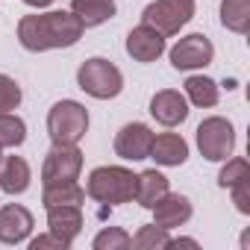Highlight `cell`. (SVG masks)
I'll use <instances>...</instances> for the list:
<instances>
[{
    "mask_svg": "<svg viewBox=\"0 0 250 250\" xmlns=\"http://www.w3.org/2000/svg\"><path fill=\"white\" fill-rule=\"evenodd\" d=\"M85 27L74 12H42V15H24L18 21V42L30 53L74 47L83 39Z\"/></svg>",
    "mask_w": 250,
    "mask_h": 250,
    "instance_id": "cell-1",
    "label": "cell"
},
{
    "mask_svg": "<svg viewBox=\"0 0 250 250\" xmlns=\"http://www.w3.org/2000/svg\"><path fill=\"white\" fill-rule=\"evenodd\" d=\"M85 194L103 206H121L130 203L136 194V174L124 165H100L88 174Z\"/></svg>",
    "mask_w": 250,
    "mask_h": 250,
    "instance_id": "cell-2",
    "label": "cell"
},
{
    "mask_svg": "<svg viewBox=\"0 0 250 250\" xmlns=\"http://www.w3.org/2000/svg\"><path fill=\"white\" fill-rule=\"evenodd\" d=\"M88 133V109L77 100H59L47 112V136L53 145H80Z\"/></svg>",
    "mask_w": 250,
    "mask_h": 250,
    "instance_id": "cell-3",
    "label": "cell"
},
{
    "mask_svg": "<svg viewBox=\"0 0 250 250\" xmlns=\"http://www.w3.org/2000/svg\"><path fill=\"white\" fill-rule=\"evenodd\" d=\"M77 85L94 100H112L124 91V74L109 59H85L77 71Z\"/></svg>",
    "mask_w": 250,
    "mask_h": 250,
    "instance_id": "cell-4",
    "label": "cell"
},
{
    "mask_svg": "<svg viewBox=\"0 0 250 250\" xmlns=\"http://www.w3.org/2000/svg\"><path fill=\"white\" fill-rule=\"evenodd\" d=\"M194 18V0H153L142 12V24L159 30L162 36H177Z\"/></svg>",
    "mask_w": 250,
    "mask_h": 250,
    "instance_id": "cell-5",
    "label": "cell"
},
{
    "mask_svg": "<svg viewBox=\"0 0 250 250\" xmlns=\"http://www.w3.org/2000/svg\"><path fill=\"white\" fill-rule=\"evenodd\" d=\"M197 147L203 153V159L209 162H224L232 156L235 150V130L232 124L221 115L206 118L200 127H197Z\"/></svg>",
    "mask_w": 250,
    "mask_h": 250,
    "instance_id": "cell-6",
    "label": "cell"
},
{
    "mask_svg": "<svg viewBox=\"0 0 250 250\" xmlns=\"http://www.w3.org/2000/svg\"><path fill=\"white\" fill-rule=\"evenodd\" d=\"M83 171V150L77 145H53L42 165V183H71Z\"/></svg>",
    "mask_w": 250,
    "mask_h": 250,
    "instance_id": "cell-7",
    "label": "cell"
},
{
    "mask_svg": "<svg viewBox=\"0 0 250 250\" xmlns=\"http://www.w3.org/2000/svg\"><path fill=\"white\" fill-rule=\"evenodd\" d=\"M212 56H215V47H212L209 36H203V33L183 36V39L171 47V65H174L177 71L206 68V65H212Z\"/></svg>",
    "mask_w": 250,
    "mask_h": 250,
    "instance_id": "cell-8",
    "label": "cell"
},
{
    "mask_svg": "<svg viewBox=\"0 0 250 250\" xmlns=\"http://www.w3.org/2000/svg\"><path fill=\"white\" fill-rule=\"evenodd\" d=\"M150 145H153V130L142 121L133 124H124L115 136V153L121 159H130V162H142L150 156Z\"/></svg>",
    "mask_w": 250,
    "mask_h": 250,
    "instance_id": "cell-9",
    "label": "cell"
},
{
    "mask_svg": "<svg viewBox=\"0 0 250 250\" xmlns=\"http://www.w3.org/2000/svg\"><path fill=\"white\" fill-rule=\"evenodd\" d=\"M33 232V212L21 203H9L0 209V241L3 244H24Z\"/></svg>",
    "mask_w": 250,
    "mask_h": 250,
    "instance_id": "cell-10",
    "label": "cell"
},
{
    "mask_svg": "<svg viewBox=\"0 0 250 250\" xmlns=\"http://www.w3.org/2000/svg\"><path fill=\"white\" fill-rule=\"evenodd\" d=\"M127 53L136 59V62H156L162 53H165V36L147 24H139L136 30H130L127 36Z\"/></svg>",
    "mask_w": 250,
    "mask_h": 250,
    "instance_id": "cell-11",
    "label": "cell"
},
{
    "mask_svg": "<svg viewBox=\"0 0 250 250\" xmlns=\"http://www.w3.org/2000/svg\"><path fill=\"white\" fill-rule=\"evenodd\" d=\"M150 115L162 127H177L188 118V103L177 88H162L150 97Z\"/></svg>",
    "mask_w": 250,
    "mask_h": 250,
    "instance_id": "cell-12",
    "label": "cell"
},
{
    "mask_svg": "<svg viewBox=\"0 0 250 250\" xmlns=\"http://www.w3.org/2000/svg\"><path fill=\"white\" fill-rule=\"evenodd\" d=\"M153 212V224L162 227V229H177L183 227L188 218H191V200L186 194H165L156 200V206L150 209Z\"/></svg>",
    "mask_w": 250,
    "mask_h": 250,
    "instance_id": "cell-13",
    "label": "cell"
},
{
    "mask_svg": "<svg viewBox=\"0 0 250 250\" xmlns=\"http://www.w3.org/2000/svg\"><path fill=\"white\" fill-rule=\"evenodd\" d=\"M83 206H47V232L65 244H74V238L83 232Z\"/></svg>",
    "mask_w": 250,
    "mask_h": 250,
    "instance_id": "cell-14",
    "label": "cell"
},
{
    "mask_svg": "<svg viewBox=\"0 0 250 250\" xmlns=\"http://www.w3.org/2000/svg\"><path fill=\"white\" fill-rule=\"evenodd\" d=\"M147 159H156V165H165V168H180L188 159V145L177 133L153 136V145H150V156Z\"/></svg>",
    "mask_w": 250,
    "mask_h": 250,
    "instance_id": "cell-15",
    "label": "cell"
},
{
    "mask_svg": "<svg viewBox=\"0 0 250 250\" xmlns=\"http://www.w3.org/2000/svg\"><path fill=\"white\" fill-rule=\"evenodd\" d=\"M171 191V186H168V177L162 174V171H156V168H147V171H142V174H136V203L139 206H145V209H153L156 206V200L159 197H165Z\"/></svg>",
    "mask_w": 250,
    "mask_h": 250,
    "instance_id": "cell-16",
    "label": "cell"
},
{
    "mask_svg": "<svg viewBox=\"0 0 250 250\" xmlns=\"http://www.w3.org/2000/svg\"><path fill=\"white\" fill-rule=\"evenodd\" d=\"M30 165L21 156H3L0 159V191L3 194H24L30 188Z\"/></svg>",
    "mask_w": 250,
    "mask_h": 250,
    "instance_id": "cell-17",
    "label": "cell"
},
{
    "mask_svg": "<svg viewBox=\"0 0 250 250\" xmlns=\"http://www.w3.org/2000/svg\"><path fill=\"white\" fill-rule=\"evenodd\" d=\"M71 12L88 30V27H100L109 18H115L118 6H115V0H71Z\"/></svg>",
    "mask_w": 250,
    "mask_h": 250,
    "instance_id": "cell-18",
    "label": "cell"
},
{
    "mask_svg": "<svg viewBox=\"0 0 250 250\" xmlns=\"http://www.w3.org/2000/svg\"><path fill=\"white\" fill-rule=\"evenodd\" d=\"M83 200H85V188L77 180H71V183H50L42 191L44 209L47 206H83Z\"/></svg>",
    "mask_w": 250,
    "mask_h": 250,
    "instance_id": "cell-19",
    "label": "cell"
},
{
    "mask_svg": "<svg viewBox=\"0 0 250 250\" xmlns=\"http://www.w3.org/2000/svg\"><path fill=\"white\" fill-rule=\"evenodd\" d=\"M221 24L229 33L247 36V30H250V0H221Z\"/></svg>",
    "mask_w": 250,
    "mask_h": 250,
    "instance_id": "cell-20",
    "label": "cell"
},
{
    "mask_svg": "<svg viewBox=\"0 0 250 250\" xmlns=\"http://www.w3.org/2000/svg\"><path fill=\"white\" fill-rule=\"evenodd\" d=\"M186 97H188L194 106H200V109H212V106L218 103V83L209 80V77L194 74V77L186 80Z\"/></svg>",
    "mask_w": 250,
    "mask_h": 250,
    "instance_id": "cell-21",
    "label": "cell"
},
{
    "mask_svg": "<svg viewBox=\"0 0 250 250\" xmlns=\"http://www.w3.org/2000/svg\"><path fill=\"white\" fill-rule=\"evenodd\" d=\"M130 247H136V250H168L171 235H168V229H162L156 224H147L136 235H130Z\"/></svg>",
    "mask_w": 250,
    "mask_h": 250,
    "instance_id": "cell-22",
    "label": "cell"
},
{
    "mask_svg": "<svg viewBox=\"0 0 250 250\" xmlns=\"http://www.w3.org/2000/svg\"><path fill=\"white\" fill-rule=\"evenodd\" d=\"M27 142V124L12 115V112H3L0 115V150L3 147H21Z\"/></svg>",
    "mask_w": 250,
    "mask_h": 250,
    "instance_id": "cell-23",
    "label": "cell"
},
{
    "mask_svg": "<svg viewBox=\"0 0 250 250\" xmlns=\"http://www.w3.org/2000/svg\"><path fill=\"white\" fill-rule=\"evenodd\" d=\"M224 162H227V165H224L221 174H218V186H221V188H232L235 183H241V180L250 177V162H247V159L232 156V159H224Z\"/></svg>",
    "mask_w": 250,
    "mask_h": 250,
    "instance_id": "cell-24",
    "label": "cell"
},
{
    "mask_svg": "<svg viewBox=\"0 0 250 250\" xmlns=\"http://www.w3.org/2000/svg\"><path fill=\"white\" fill-rule=\"evenodd\" d=\"M94 250H127L130 247V232H124L121 227H106L94 235Z\"/></svg>",
    "mask_w": 250,
    "mask_h": 250,
    "instance_id": "cell-25",
    "label": "cell"
},
{
    "mask_svg": "<svg viewBox=\"0 0 250 250\" xmlns=\"http://www.w3.org/2000/svg\"><path fill=\"white\" fill-rule=\"evenodd\" d=\"M21 97H24V94H21V85H18L12 77L0 74V115L18 109V106H21Z\"/></svg>",
    "mask_w": 250,
    "mask_h": 250,
    "instance_id": "cell-26",
    "label": "cell"
},
{
    "mask_svg": "<svg viewBox=\"0 0 250 250\" xmlns=\"http://www.w3.org/2000/svg\"><path fill=\"white\" fill-rule=\"evenodd\" d=\"M232 203L241 215H250V177L232 186Z\"/></svg>",
    "mask_w": 250,
    "mask_h": 250,
    "instance_id": "cell-27",
    "label": "cell"
},
{
    "mask_svg": "<svg viewBox=\"0 0 250 250\" xmlns=\"http://www.w3.org/2000/svg\"><path fill=\"white\" fill-rule=\"evenodd\" d=\"M50 247H56V250H68L71 244H65L62 238H56L53 232L39 235V238H33V241H30V250H50Z\"/></svg>",
    "mask_w": 250,
    "mask_h": 250,
    "instance_id": "cell-28",
    "label": "cell"
},
{
    "mask_svg": "<svg viewBox=\"0 0 250 250\" xmlns=\"http://www.w3.org/2000/svg\"><path fill=\"white\" fill-rule=\"evenodd\" d=\"M171 247H200L197 238H171Z\"/></svg>",
    "mask_w": 250,
    "mask_h": 250,
    "instance_id": "cell-29",
    "label": "cell"
},
{
    "mask_svg": "<svg viewBox=\"0 0 250 250\" xmlns=\"http://www.w3.org/2000/svg\"><path fill=\"white\" fill-rule=\"evenodd\" d=\"M27 6H33V9H44V6H50L53 0H24Z\"/></svg>",
    "mask_w": 250,
    "mask_h": 250,
    "instance_id": "cell-30",
    "label": "cell"
},
{
    "mask_svg": "<svg viewBox=\"0 0 250 250\" xmlns=\"http://www.w3.org/2000/svg\"><path fill=\"white\" fill-rule=\"evenodd\" d=\"M0 159H3V153H0Z\"/></svg>",
    "mask_w": 250,
    "mask_h": 250,
    "instance_id": "cell-31",
    "label": "cell"
}]
</instances>
